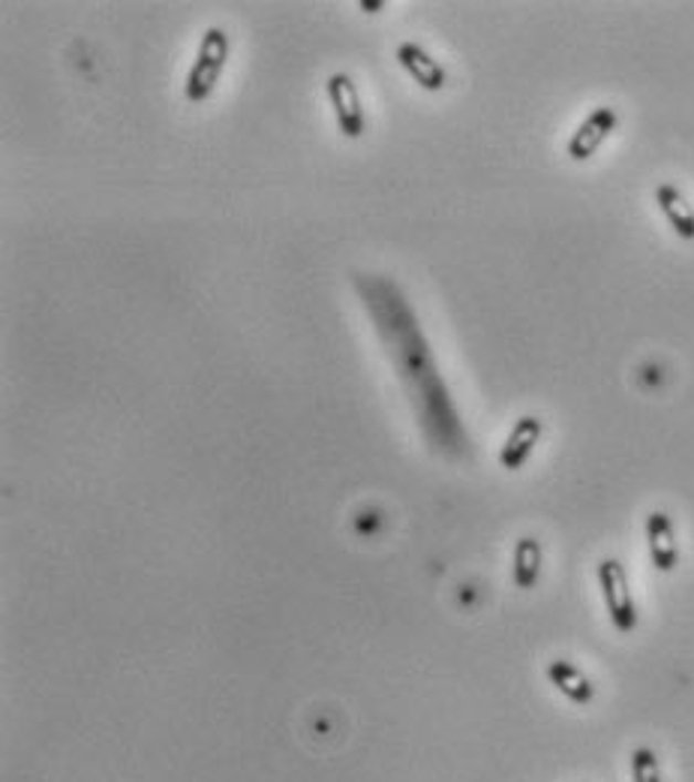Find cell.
I'll return each mask as SVG.
<instances>
[{
	"mask_svg": "<svg viewBox=\"0 0 694 782\" xmlns=\"http://www.w3.org/2000/svg\"><path fill=\"white\" fill-rule=\"evenodd\" d=\"M547 677H550V684H554L562 696L571 698L575 705H589L592 696H596V686L589 684V677L571 663H566V659H556V663L547 665Z\"/></svg>",
	"mask_w": 694,
	"mask_h": 782,
	"instance_id": "obj_10",
	"label": "cell"
},
{
	"mask_svg": "<svg viewBox=\"0 0 694 782\" xmlns=\"http://www.w3.org/2000/svg\"><path fill=\"white\" fill-rule=\"evenodd\" d=\"M541 434H545V421H541V418H517L512 434H508V440H505L503 451H500V463H503L505 470H520V467L529 461V455H533V449L538 446V440H541Z\"/></svg>",
	"mask_w": 694,
	"mask_h": 782,
	"instance_id": "obj_7",
	"label": "cell"
},
{
	"mask_svg": "<svg viewBox=\"0 0 694 782\" xmlns=\"http://www.w3.org/2000/svg\"><path fill=\"white\" fill-rule=\"evenodd\" d=\"M617 124H620V118H617V108L610 106H599L592 115H587L583 118V124L571 133V139H568V157L577 163L589 160L596 150L604 145V142L610 139V133L617 129Z\"/></svg>",
	"mask_w": 694,
	"mask_h": 782,
	"instance_id": "obj_5",
	"label": "cell"
},
{
	"mask_svg": "<svg viewBox=\"0 0 694 782\" xmlns=\"http://www.w3.org/2000/svg\"><path fill=\"white\" fill-rule=\"evenodd\" d=\"M541 575V542L524 536L514 545V584L520 590H533Z\"/></svg>",
	"mask_w": 694,
	"mask_h": 782,
	"instance_id": "obj_11",
	"label": "cell"
},
{
	"mask_svg": "<svg viewBox=\"0 0 694 782\" xmlns=\"http://www.w3.org/2000/svg\"><path fill=\"white\" fill-rule=\"evenodd\" d=\"M325 94H328V103H332L334 118H337V127H340L343 136H346V139H361L364 129H367V115H364L361 94H358V85L353 82V75H328Z\"/></svg>",
	"mask_w": 694,
	"mask_h": 782,
	"instance_id": "obj_4",
	"label": "cell"
},
{
	"mask_svg": "<svg viewBox=\"0 0 694 782\" xmlns=\"http://www.w3.org/2000/svg\"><path fill=\"white\" fill-rule=\"evenodd\" d=\"M358 7H361V10H382L385 3H376V0H374V3H370V0H361Z\"/></svg>",
	"mask_w": 694,
	"mask_h": 782,
	"instance_id": "obj_13",
	"label": "cell"
},
{
	"mask_svg": "<svg viewBox=\"0 0 694 782\" xmlns=\"http://www.w3.org/2000/svg\"><path fill=\"white\" fill-rule=\"evenodd\" d=\"M397 64L407 70L409 79H412L421 91L437 94V91H442V87L449 85V73H445V66L439 64L437 58H433L424 45L412 43V40L397 45Z\"/></svg>",
	"mask_w": 694,
	"mask_h": 782,
	"instance_id": "obj_6",
	"label": "cell"
},
{
	"mask_svg": "<svg viewBox=\"0 0 694 782\" xmlns=\"http://www.w3.org/2000/svg\"><path fill=\"white\" fill-rule=\"evenodd\" d=\"M655 202H659V208H662L664 220L671 223V229L676 232L680 238H685V241H692L694 238V211L692 205L685 202V196L673 187V184H662L659 190H655Z\"/></svg>",
	"mask_w": 694,
	"mask_h": 782,
	"instance_id": "obj_9",
	"label": "cell"
},
{
	"mask_svg": "<svg viewBox=\"0 0 694 782\" xmlns=\"http://www.w3.org/2000/svg\"><path fill=\"white\" fill-rule=\"evenodd\" d=\"M229 54H232V40L223 28L211 24L202 33V43L196 52L187 82H183V97L190 103H204V100L214 94V87L220 85V75H223L225 64H229Z\"/></svg>",
	"mask_w": 694,
	"mask_h": 782,
	"instance_id": "obj_2",
	"label": "cell"
},
{
	"mask_svg": "<svg viewBox=\"0 0 694 782\" xmlns=\"http://www.w3.org/2000/svg\"><path fill=\"white\" fill-rule=\"evenodd\" d=\"M355 286L364 301V311L376 322V334L382 337L397 379L407 388L421 428L428 430V437L439 449H460L463 428L451 404L449 386L439 374L437 358L430 353L428 337L421 332V322L403 290L395 280L379 278V274H370V278L361 274L355 278Z\"/></svg>",
	"mask_w": 694,
	"mask_h": 782,
	"instance_id": "obj_1",
	"label": "cell"
},
{
	"mask_svg": "<svg viewBox=\"0 0 694 782\" xmlns=\"http://www.w3.org/2000/svg\"><path fill=\"white\" fill-rule=\"evenodd\" d=\"M646 542H650L652 566L659 572L676 569V539H673L671 518L664 512H652L646 518Z\"/></svg>",
	"mask_w": 694,
	"mask_h": 782,
	"instance_id": "obj_8",
	"label": "cell"
},
{
	"mask_svg": "<svg viewBox=\"0 0 694 782\" xmlns=\"http://www.w3.org/2000/svg\"><path fill=\"white\" fill-rule=\"evenodd\" d=\"M631 776H634V782H662L655 752L646 750V747L631 752Z\"/></svg>",
	"mask_w": 694,
	"mask_h": 782,
	"instance_id": "obj_12",
	"label": "cell"
},
{
	"mask_svg": "<svg viewBox=\"0 0 694 782\" xmlns=\"http://www.w3.org/2000/svg\"><path fill=\"white\" fill-rule=\"evenodd\" d=\"M599 584L604 593V605H608L610 623L620 629V633H631L638 626V608L631 599L629 590V575L622 569L620 560H601L599 563Z\"/></svg>",
	"mask_w": 694,
	"mask_h": 782,
	"instance_id": "obj_3",
	"label": "cell"
}]
</instances>
